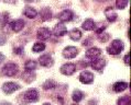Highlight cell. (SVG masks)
<instances>
[{
	"mask_svg": "<svg viewBox=\"0 0 131 105\" xmlns=\"http://www.w3.org/2000/svg\"><path fill=\"white\" fill-rule=\"evenodd\" d=\"M123 48H125V45L120 39H114L111 44L107 47V52L110 55H118L122 52Z\"/></svg>",
	"mask_w": 131,
	"mask_h": 105,
	"instance_id": "obj_1",
	"label": "cell"
},
{
	"mask_svg": "<svg viewBox=\"0 0 131 105\" xmlns=\"http://www.w3.org/2000/svg\"><path fill=\"white\" fill-rule=\"evenodd\" d=\"M18 72V65L13 63H7L2 67V73L8 77H12Z\"/></svg>",
	"mask_w": 131,
	"mask_h": 105,
	"instance_id": "obj_2",
	"label": "cell"
},
{
	"mask_svg": "<svg viewBox=\"0 0 131 105\" xmlns=\"http://www.w3.org/2000/svg\"><path fill=\"white\" fill-rule=\"evenodd\" d=\"M22 96L24 97V100L27 101V102L33 103L39 100V92L34 89H30V90H28L27 92H24Z\"/></svg>",
	"mask_w": 131,
	"mask_h": 105,
	"instance_id": "obj_3",
	"label": "cell"
},
{
	"mask_svg": "<svg viewBox=\"0 0 131 105\" xmlns=\"http://www.w3.org/2000/svg\"><path fill=\"white\" fill-rule=\"evenodd\" d=\"M78 54V49L75 46H67L63 49V56L67 59H72L75 58Z\"/></svg>",
	"mask_w": 131,
	"mask_h": 105,
	"instance_id": "obj_4",
	"label": "cell"
},
{
	"mask_svg": "<svg viewBox=\"0 0 131 105\" xmlns=\"http://www.w3.org/2000/svg\"><path fill=\"white\" fill-rule=\"evenodd\" d=\"M19 89H20V85L14 82H6V83H3V85H2V91L7 94H11Z\"/></svg>",
	"mask_w": 131,
	"mask_h": 105,
	"instance_id": "obj_5",
	"label": "cell"
},
{
	"mask_svg": "<svg viewBox=\"0 0 131 105\" xmlns=\"http://www.w3.org/2000/svg\"><path fill=\"white\" fill-rule=\"evenodd\" d=\"M79 81L84 84H90L94 81V74L89 71H83L79 74Z\"/></svg>",
	"mask_w": 131,
	"mask_h": 105,
	"instance_id": "obj_6",
	"label": "cell"
},
{
	"mask_svg": "<svg viewBox=\"0 0 131 105\" xmlns=\"http://www.w3.org/2000/svg\"><path fill=\"white\" fill-rule=\"evenodd\" d=\"M61 72L63 74H65V76H72L73 73L75 72V70H76V66L74 64H65V65H63V66L61 67Z\"/></svg>",
	"mask_w": 131,
	"mask_h": 105,
	"instance_id": "obj_7",
	"label": "cell"
},
{
	"mask_svg": "<svg viewBox=\"0 0 131 105\" xmlns=\"http://www.w3.org/2000/svg\"><path fill=\"white\" fill-rule=\"evenodd\" d=\"M53 34L55 36H63L67 33V28L63 23H57L53 28Z\"/></svg>",
	"mask_w": 131,
	"mask_h": 105,
	"instance_id": "obj_8",
	"label": "cell"
},
{
	"mask_svg": "<svg viewBox=\"0 0 131 105\" xmlns=\"http://www.w3.org/2000/svg\"><path fill=\"white\" fill-rule=\"evenodd\" d=\"M36 36H38V38L41 39V41H46V39H49L50 36H51V31L48 27H41L38 30Z\"/></svg>",
	"mask_w": 131,
	"mask_h": 105,
	"instance_id": "obj_9",
	"label": "cell"
},
{
	"mask_svg": "<svg viewBox=\"0 0 131 105\" xmlns=\"http://www.w3.org/2000/svg\"><path fill=\"white\" fill-rule=\"evenodd\" d=\"M90 66H92L95 70H98V71H101L104 69V67L106 66V60L104 58H96L92 61V64H90Z\"/></svg>",
	"mask_w": 131,
	"mask_h": 105,
	"instance_id": "obj_10",
	"label": "cell"
},
{
	"mask_svg": "<svg viewBox=\"0 0 131 105\" xmlns=\"http://www.w3.org/2000/svg\"><path fill=\"white\" fill-rule=\"evenodd\" d=\"M73 17H74V13L71 10H63L60 14H59V19L62 22H68V21H72Z\"/></svg>",
	"mask_w": 131,
	"mask_h": 105,
	"instance_id": "obj_11",
	"label": "cell"
},
{
	"mask_svg": "<svg viewBox=\"0 0 131 105\" xmlns=\"http://www.w3.org/2000/svg\"><path fill=\"white\" fill-rule=\"evenodd\" d=\"M100 54H101V50L99 48H97V47H92V48H89L86 52V57L94 60V59L98 58V57L100 56Z\"/></svg>",
	"mask_w": 131,
	"mask_h": 105,
	"instance_id": "obj_12",
	"label": "cell"
},
{
	"mask_svg": "<svg viewBox=\"0 0 131 105\" xmlns=\"http://www.w3.org/2000/svg\"><path fill=\"white\" fill-rule=\"evenodd\" d=\"M105 16H106L107 20L109 21V22H115L118 18V14L116 13V11L111 8V7H108V8L105 10Z\"/></svg>",
	"mask_w": 131,
	"mask_h": 105,
	"instance_id": "obj_13",
	"label": "cell"
},
{
	"mask_svg": "<svg viewBox=\"0 0 131 105\" xmlns=\"http://www.w3.org/2000/svg\"><path fill=\"white\" fill-rule=\"evenodd\" d=\"M40 61V65L43 67H51L53 65V59L50 55H43L39 58Z\"/></svg>",
	"mask_w": 131,
	"mask_h": 105,
	"instance_id": "obj_14",
	"label": "cell"
},
{
	"mask_svg": "<svg viewBox=\"0 0 131 105\" xmlns=\"http://www.w3.org/2000/svg\"><path fill=\"white\" fill-rule=\"evenodd\" d=\"M24 21L23 20H21V19H19V20H14V21H12L11 22V24H10V26H11V28H12V31H14V32H20L22 28L24 27Z\"/></svg>",
	"mask_w": 131,
	"mask_h": 105,
	"instance_id": "obj_15",
	"label": "cell"
},
{
	"mask_svg": "<svg viewBox=\"0 0 131 105\" xmlns=\"http://www.w3.org/2000/svg\"><path fill=\"white\" fill-rule=\"evenodd\" d=\"M23 13H24L25 17L29 18V19H34V18L38 16V11H36L33 7H30V6L25 7L24 10H23Z\"/></svg>",
	"mask_w": 131,
	"mask_h": 105,
	"instance_id": "obj_16",
	"label": "cell"
},
{
	"mask_svg": "<svg viewBox=\"0 0 131 105\" xmlns=\"http://www.w3.org/2000/svg\"><path fill=\"white\" fill-rule=\"evenodd\" d=\"M128 83L127 82H123V81H119V82H116L115 84H114V90H115V92H117V93H120V92H122V91H125V90L128 88Z\"/></svg>",
	"mask_w": 131,
	"mask_h": 105,
	"instance_id": "obj_17",
	"label": "cell"
},
{
	"mask_svg": "<svg viewBox=\"0 0 131 105\" xmlns=\"http://www.w3.org/2000/svg\"><path fill=\"white\" fill-rule=\"evenodd\" d=\"M84 93L81 91V90H74V92H73L72 94V99L74 102L76 103H78V102H81V101L84 99Z\"/></svg>",
	"mask_w": 131,
	"mask_h": 105,
	"instance_id": "obj_18",
	"label": "cell"
},
{
	"mask_svg": "<svg viewBox=\"0 0 131 105\" xmlns=\"http://www.w3.org/2000/svg\"><path fill=\"white\" fill-rule=\"evenodd\" d=\"M82 26L85 31H92L95 28V22H94V20H92V19H87L86 21H84Z\"/></svg>",
	"mask_w": 131,
	"mask_h": 105,
	"instance_id": "obj_19",
	"label": "cell"
},
{
	"mask_svg": "<svg viewBox=\"0 0 131 105\" xmlns=\"http://www.w3.org/2000/svg\"><path fill=\"white\" fill-rule=\"evenodd\" d=\"M70 37L73 39V41H78V39H81V37H82L81 30H78V28H73V30H71L70 31Z\"/></svg>",
	"mask_w": 131,
	"mask_h": 105,
	"instance_id": "obj_20",
	"label": "cell"
},
{
	"mask_svg": "<svg viewBox=\"0 0 131 105\" xmlns=\"http://www.w3.org/2000/svg\"><path fill=\"white\" fill-rule=\"evenodd\" d=\"M52 18V12H51L50 8H44L41 10V19L43 21H48Z\"/></svg>",
	"mask_w": 131,
	"mask_h": 105,
	"instance_id": "obj_21",
	"label": "cell"
},
{
	"mask_svg": "<svg viewBox=\"0 0 131 105\" xmlns=\"http://www.w3.org/2000/svg\"><path fill=\"white\" fill-rule=\"evenodd\" d=\"M24 68H25V71H31L32 72L33 70H35V68H36V61L28 60L24 65Z\"/></svg>",
	"mask_w": 131,
	"mask_h": 105,
	"instance_id": "obj_22",
	"label": "cell"
},
{
	"mask_svg": "<svg viewBox=\"0 0 131 105\" xmlns=\"http://www.w3.org/2000/svg\"><path fill=\"white\" fill-rule=\"evenodd\" d=\"M55 86H56V82L51 80V79L46 80L44 83H43V89L44 90H51V89H54Z\"/></svg>",
	"mask_w": 131,
	"mask_h": 105,
	"instance_id": "obj_23",
	"label": "cell"
},
{
	"mask_svg": "<svg viewBox=\"0 0 131 105\" xmlns=\"http://www.w3.org/2000/svg\"><path fill=\"white\" fill-rule=\"evenodd\" d=\"M44 49H45V44H43V43H35L33 47H32V50L34 53H41Z\"/></svg>",
	"mask_w": 131,
	"mask_h": 105,
	"instance_id": "obj_24",
	"label": "cell"
},
{
	"mask_svg": "<svg viewBox=\"0 0 131 105\" xmlns=\"http://www.w3.org/2000/svg\"><path fill=\"white\" fill-rule=\"evenodd\" d=\"M22 78H23V80H25L27 82H31L34 80V74H33V72H31V71H25L22 74Z\"/></svg>",
	"mask_w": 131,
	"mask_h": 105,
	"instance_id": "obj_25",
	"label": "cell"
},
{
	"mask_svg": "<svg viewBox=\"0 0 131 105\" xmlns=\"http://www.w3.org/2000/svg\"><path fill=\"white\" fill-rule=\"evenodd\" d=\"M118 105H129L130 104V96L129 95H125L121 96L120 99L117 101Z\"/></svg>",
	"mask_w": 131,
	"mask_h": 105,
	"instance_id": "obj_26",
	"label": "cell"
},
{
	"mask_svg": "<svg viewBox=\"0 0 131 105\" xmlns=\"http://www.w3.org/2000/svg\"><path fill=\"white\" fill-rule=\"evenodd\" d=\"M127 5H128V1H127V0H117V1H116V7H117L118 9L126 8Z\"/></svg>",
	"mask_w": 131,
	"mask_h": 105,
	"instance_id": "obj_27",
	"label": "cell"
},
{
	"mask_svg": "<svg viewBox=\"0 0 131 105\" xmlns=\"http://www.w3.org/2000/svg\"><path fill=\"white\" fill-rule=\"evenodd\" d=\"M109 34L107 33H100V34H98V39H99L100 42H107L108 39H109Z\"/></svg>",
	"mask_w": 131,
	"mask_h": 105,
	"instance_id": "obj_28",
	"label": "cell"
},
{
	"mask_svg": "<svg viewBox=\"0 0 131 105\" xmlns=\"http://www.w3.org/2000/svg\"><path fill=\"white\" fill-rule=\"evenodd\" d=\"M13 52H14V54H17V55H21L23 52V48L22 47H17V48L13 49Z\"/></svg>",
	"mask_w": 131,
	"mask_h": 105,
	"instance_id": "obj_29",
	"label": "cell"
},
{
	"mask_svg": "<svg viewBox=\"0 0 131 105\" xmlns=\"http://www.w3.org/2000/svg\"><path fill=\"white\" fill-rule=\"evenodd\" d=\"M123 60H125V63L126 65H130V54H127V55L125 56V58H123Z\"/></svg>",
	"mask_w": 131,
	"mask_h": 105,
	"instance_id": "obj_30",
	"label": "cell"
},
{
	"mask_svg": "<svg viewBox=\"0 0 131 105\" xmlns=\"http://www.w3.org/2000/svg\"><path fill=\"white\" fill-rule=\"evenodd\" d=\"M5 59H6V56L3 55L2 53H0V64H1L2 61H5Z\"/></svg>",
	"mask_w": 131,
	"mask_h": 105,
	"instance_id": "obj_31",
	"label": "cell"
},
{
	"mask_svg": "<svg viewBox=\"0 0 131 105\" xmlns=\"http://www.w3.org/2000/svg\"><path fill=\"white\" fill-rule=\"evenodd\" d=\"M42 105H51L50 103H44V104H42Z\"/></svg>",
	"mask_w": 131,
	"mask_h": 105,
	"instance_id": "obj_32",
	"label": "cell"
}]
</instances>
